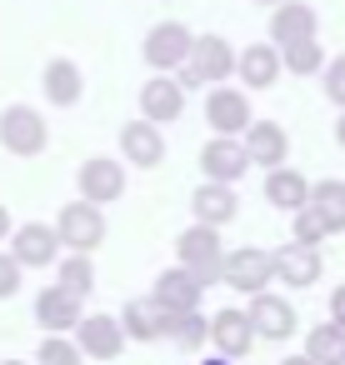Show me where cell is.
<instances>
[{"mask_svg":"<svg viewBox=\"0 0 345 365\" xmlns=\"http://www.w3.org/2000/svg\"><path fill=\"white\" fill-rule=\"evenodd\" d=\"M120 155H125L135 170H155V165L165 160V135L155 130L150 115H140V120H130V125L120 130Z\"/></svg>","mask_w":345,"mask_h":365,"instance_id":"11","label":"cell"},{"mask_svg":"<svg viewBox=\"0 0 345 365\" xmlns=\"http://www.w3.org/2000/svg\"><path fill=\"white\" fill-rule=\"evenodd\" d=\"M335 140H340V150H345V110H340V120H335Z\"/></svg>","mask_w":345,"mask_h":365,"instance_id":"37","label":"cell"},{"mask_svg":"<svg viewBox=\"0 0 345 365\" xmlns=\"http://www.w3.org/2000/svg\"><path fill=\"white\" fill-rule=\"evenodd\" d=\"M205 125L220 130V135H240V130L250 125V101H245V91H225V81L210 86V91H205Z\"/></svg>","mask_w":345,"mask_h":365,"instance_id":"9","label":"cell"},{"mask_svg":"<svg viewBox=\"0 0 345 365\" xmlns=\"http://www.w3.org/2000/svg\"><path fill=\"white\" fill-rule=\"evenodd\" d=\"M250 325H255L260 340H285L300 320H295V305H290V300H280V295H270V290H255V295H250Z\"/></svg>","mask_w":345,"mask_h":365,"instance_id":"16","label":"cell"},{"mask_svg":"<svg viewBox=\"0 0 345 365\" xmlns=\"http://www.w3.org/2000/svg\"><path fill=\"white\" fill-rule=\"evenodd\" d=\"M280 365H320V360H310V355H290V360H280Z\"/></svg>","mask_w":345,"mask_h":365,"instance_id":"38","label":"cell"},{"mask_svg":"<svg viewBox=\"0 0 345 365\" xmlns=\"http://www.w3.org/2000/svg\"><path fill=\"white\" fill-rule=\"evenodd\" d=\"M76 340H81V350H86L91 360H115L130 335H125V325H120L115 315H91V320L76 325Z\"/></svg>","mask_w":345,"mask_h":365,"instance_id":"18","label":"cell"},{"mask_svg":"<svg viewBox=\"0 0 345 365\" xmlns=\"http://www.w3.org/2000/svg\"><path fill=\"white\" fill-rule=\"evenodd\" d=\"M200 290H205V280L195 275V270H185V265H175V270H160L155 275V300L165 305V310H200Z\"/></svg>","mask_w":345,"mask_h":365,"instance_id":"19","label":"cell"},{"mask_svg":"<svg viewBox=\"0 0 345 365\" xmlns=\"http://www.w3.org/2000/svg\"><path fill=\"white\" fill-rule=\"evenodd\" d=\"M175 255H180V265H185V270H195L205 285H215V280L225 275V245H220V225L195 220L190 230H180V235H175Z\"/></svg>","mask_w":345,"mask_h":365,"instance_id":"1","label":"cell"},{"mask_svg":"<svg viewBox=\"0 0 345 365\" xmlns=\"http://www.w3.org/2000/svg\"><path fill=\"white\" fill-rule=\"evenodd\" d=\"M310 205H320V210L345 230V180H315V185H310Z\"/></svg>","mask_w":345,"mask_h":365,"instance_id":"32","label":"cell"},{"mask_svg":"<svg viewBox=\"0 0 345 365\" xmlns=\"http://www.w3.org/2000/svg\"><path fill=\"white\" fill-rule=\"evenodd\" d=\"M260 6H280V0H260Z\"/></svg>","mask_w":345,"mask_h":365,"instance_id":"41","label":"cell"},{"mask_svg":"<svg viewBox=\"0 0 345 365\" xmlns=\"http://www.w3.org/2000/svg\"><path fill=\"white\" fill-rule=\"evenodd\" d=\"M180 110H185V86L170 71H155L140 86V115H150L155 125H170V120H180Z\"/></svg>","mask_w":345,"mask_h":365,"instance_id":"7","label":"cell"},{"mask_svg":"<svg viewBox=\"0 0 345 365\" xmlns=\"http://www.w3.org/2000/svg\"><path fill=\"white\" fill-rule=\"evenodd\" d=\"M280 61H285L290 76H320L325 71V51H320L315 36L310 41H295V46H280Z\"/></svg>","mask_w":345,"mask_h":365,"instance_id":"28","label":"cell"},{"mask_svg":"<svg viewBox=\"0 0 345 365\" xmlns=\"http://www.w3.org/2000/svg\"><path fill=\"white\" fill-rule=\"evenodd\" d=\"M81 300H86V295H76V290H66V285L56 280L51 290L36 295V320H41L46 330L66 335V330H76V325L86 320V315H81Z\"/></svg>","mask_w":345,"mask_h":365,"instance_id":"15","label":"cell"},{"mask_svg":"<svg viewBox=\"0 0 345 365\" xmlns=\"http://www.w3.org/2000/svg\"><path fill=\"white\" fill-rule=\"evenodd\" d=\"M230 290H245V295H255V290H265L270 280H275V250H255V245H245V250H230L225 255V275H220Z\"/></svg>","mask_w":345,"mask_h":365,"instance_id":"6","label":"cell"},{"mask_svg":"<svg viewBox=\"0 0 345 365\" xmlns=\"http://www.w3.org/2000/svg\"><path fill=\"white\" fill-rule=\"evenodd\" d=\"M305 355L320 360V365H345V325L325 320V325L305 330Z\"/></svg>","mask_w":345,"mask_h":365,"instance_id":"26","label":"cell"},{"mask_svg":"<svg viewBox=\"0 0 345 365\" xmlns=\"http://www.w3.org/2000/svg\"><path fill=\"white\" fill-rule=\"evenodd\" d=\"M325 96L345 110V56H335V61L325 66Z\"/></svg>","mask_w":345,"mask_h":365,"instance_id":"34","label":"cell"},{"mask_svg":"<svg viewBox=\"0 0 345 365\" xmlns=\"http://www.w3.org/2000/svg\"><path fill=\"white\" fill-rule=\"evenodd\" d=\"M190 46H195V36L180 26V21H160L150 36H145V66L150 71H180L185 61H190Z\"/></svg>","mask_w":345,"mask_h":365,"instance_id":"5","label":"cell"},{"mask_svg":"<svg viewBox=\"0 0 345 365\" xmlns=\"http://www.w3.org/2000/svg\"><path fill=\"white\" fill-rule=\"evenodd\" d=\"M21 270H26V265H21L16 255L0 250V300H11V295L21 290Z\"/></svg>","mask_w":345,"mask_h":365,"instance_id":"33","label":"cell"},{"mask_svg":"<svg viewBox=\"0 0 345 365\" xmlns=\"http://www.w3.org/2000/svg\"><path fill=\"white\" fill-rule=\"evenodd\" d=\"M315 31H320V16H315V6H300V0H280V11L270 16V41L275 46L310 41Z\"/></svg>","mask_w":345,"mask_h":365,"instance_id":"21","label":"cell"},{"mask_svg":"<svg viewBox=\"0 0 345 365\" xmlns=\"http://www.w3.org/2000/svg\"><path fill=\"white\" fill-rule=\"evenodd\" d=\"M280 71H285V61H280V46H275V41H255V46H245L240 61H235V76H240L245 91H270V86L280 81Z\"/></svg>","mask_w":345,"mask_h":365,"instance_id":"8","label":"cell"},{"mask_svg":"<svg viewBox=\"0 0 345 365\" xmlns=\"http://www.w3.org/2000/svg\"><path fill=\"white\" fill-rule=\"evenodd\" d=\"M81 91H86V76H81L76 61H51L46 66V96H51V106H76Z\"/></svg>","mask_w":345,"mask_h":365,"instance_id":"25","label":"cell"},{"mask_svg":"<svg viewBox=\"0 0 345 365\" xmlns=\"http://www.w3.org/2000/svg\"><path fill=\"white\" fill-rule=\"evenodd\" d=\"M56 280H61L66 290H76V295H91V290H96V265H91V255H86V250L66 255L61 270H56Z\"/></svg>","mask_w":345,"mask_h":365,"instance_id":"30","label":"cell"},{"mask_svg":"<svg viewBox=\"0 0 345 365\" xmlns=\"http://www.w3.org/2000/svg\"><path fill=\"white\" fill-rule=\"evenodd\" d=\"M120 325H125V335H130V340L150 345V340H160V335H165V325H170V310H165L155 295H145V300H130V305L120 310Z\"/></svg>","mask_w":345,"mask_h":365,"instance_id":"22","label":"cell"},{"mask_svg":"<svg viewBox=\"0 0 345 365\" xmlns=\"http://www.w3.org/2000/svg\"><path fill=\"white\" fill-rule=\"evenodd\" d=\"M235 61H240V51L225 36H195L190 61L180 71H185V86H220V81L235 76Z\"/></svg>","mask_w":345,"mask_h":365,"instance_id":"2","label":"cell"},{"mask_svg":"<svg viewBox=\"0 0 345 365\" xmlns=\"http://www.w3.org/2000/svg\"><path fill=\"white\" fill-rule=\"evenodd\" d=\"M76 180H81V195H86V200H96V205H110V200H120V195H125V165H120V160H110V155L86 160Z\"/></svg>","mask_w":345,"mask_h":365,"instance_id":"13","label":"cell"},{"mask_svg":"<svg viewBox=\"0 0 345 365\" xmlns=\"http://www.w3.org/2000/svg\"><path fill=\"white\" fill-rule=\"evenodd\" d=\"M330 235H340V225H335L320 205H300V210H295V240L320 245V240H330Z\"/></svg>","mask_w":345,"mask_h":365,"instance_id":"29","label":"cell"},{"mask_svg":"<svg viewBox=\"0 0 345 365\" xmlns=\"http://www.w3.org/2000/svg\"><path fill=\"white\" fill-rule=\"evenodd\" d=\"M275 280H280V285H290V290L315 285V280H320V250H315V245H305V240L280 245V250H275Z\"/></svg>","mask_w":345,"mask_h":365,"instance_id":"14","label":"cell"},{"mask_svg":"<svg viewBox=\"0 0 345 365\" xmlns=\"http://www.w3.org/2000/svg\"><path fill=\"white\" fill-rule=\"evenodd\" d=\"M6 235H11V210L0 205V240H6Z\"/></svg>","mask_w":345,"mask_h":365,"instance_id":"36","label":"cell"},{"mask_svg":"<svg viewBox=\"0 0 345 365\" xmlns=\"http://www.w3.org/2000/svg\"><path fill=\"white\" fill-rule=\"evenodd\" d=\"M200 365H230V355H215V360H200Z\"/></svg>","mask_w":345,"mask_h":365,"instance_id":"39","label":"cell"},{"mask_svg":"<svg viewBox=\"0 0 345 365\" xmlns=\"http://www.w3.org/2000/svg\"><path fill=\"white\" fill-rule=\"evenodd\" d=\"M240 140H245L250 165H260V170H275V165H285V155H290V135H285L275 120H250V125L240 130Z\"/></svg>","mask_w":345,"mask_h":365,"instance_id":"12","label":"cell"},{"mask_svg":"<svg viewBox=\"0 0 345 365\" xmlns=\"http://www.w3.org/2000/svg\"><path fill=\"white\" fill-rule=\"evenodd\" d=\"M61 245H66V240H61V230H51V225H21V230L11 235V255H16L26 270L51 265Z\"/></svg>","mask_w":345,"mask_h":365,"instance_id":"20","label":"cell"},{"mask_svg":"<svg viewBox=\"0 0 345 365\" xmlns=\"http://www.w3.org/2000/svg\"><path fill=\"white\" fill-rule=\"evenodd\" d=\"M265 200L275 205V210H300V205H310V180L300 175V170H285V165H275L270 175H265Z\"/></svg>","mask_w":345,"mask_h":365,"instance_id":"24","label":"cell"},{"mask_svg":"<svg viewBox=\"0 0 345 365\" xmlns=\"http://www.w3.org/2000/svg\"><path fill=\"white\" fill-rule=\"evenodd\" d=\"M330 320H340V325H345V285H340V290H330Z\"/></svg>","mask_w":345,"mask_h":365,"instance_id":"35","label":"cell"},{"mask_svg":"<svg viewBox=\"0 0 345 365\" xmlns=\"http://www.w3.org/2000/svg\"><path fill=\"white\" fill-rule=\"evenodd\" d=\"M0 365H26V360H0Z\"/></svg>","mask_w":345,"mask_h":365,"instance_id":"40","label":"cell"},{"mask_svg":"<svg viewBox=\"0 0 345 365\" xmlns=\"http://www.w3.org/2000/svg\"><path fill=\"white\" fill-rule=\"evenodd\" d=\"M0 145H6L11 155H41L51 145V125L36 106H11L6 115H0Z\"/></svg>","mask_w":345,"mask_h":365,"instance_id":"3","label":"cell"},{"mask_svg":"<svg viewBox=\"0 0 345 365\" xmlns=\"http://www.w3.org/2000/svg\"><path fill=\"white\" fill-rule=\"evenodd\" d=\"M86 360V350H81V340H66V335H46L41 340V350H36V365H81Z\"/></svg>","mask_w":345,"mask_h":365,"instance_id":"31","label":"cell"},{"mask_svg":"<svg viewBox=\"0 0 345 365\" xmlns=\"http://www.w3.org/2000/svg\"><path fill=\"white\" fill-rule=\"evenodd\" d=\"M200 170H205V180H225V185H235V180L250 170L245 140H240V135H215V140L200 150Z\"/></svg>","mask_w":345,"mask_h":365,"instance_id":"10","label":"cell"},{"mask_svg":"<svg viewBox=\"0 0 345 365\" xmlns=\"http://www.w3.org/2000/svg\"><path fill=\"white\" fill-rule=\"evenodd\" d=\"M235 210H240V200H235V185H225V180H205L190 195V215L205 225H225V220H235Z\"/></svg>","mask_w":345,"mask_h":365,"instance_id":"23","label":"cell"},{"mask_svg":"<svg viewBox=\"0 0 345 365\" xmlns=\"http://www.w3.org/2000/svg\"><path fill=\"white\" fill-rule=\"evenodd\" d=\"M210 345H215L220 355H230V360L250 355V345H255L250 310H215V315H210Z\"/></svg>","mask_w":345,"mask_h":365,"instance_id":"17","label":"cell"},{"mask_svg":"<svg viewBox=\"0 0 345 365\" xmlns=\"http://www.w3.org/2000/svg\"><path fill=\"white\" fill-rule=\"evenodd\" d=\"M56 230H61V240L71 245V250H96L101 240H105V210L96 205V200H71V205H61V220H56Z\"/></svg>","mask_w":345,"mask_h":365,"instance_id":"4","label":"cell"},{"mask_svg":"<svg viewBox=\"0 0 345 365\" xmlns=\"http://www.w3.org/2000/svg\"><path fill=\"white\" fill-rule=\"evenodd\" d=\"M165 335H170L180 350H200V345L210 340V320H205L200 310H170V325H165Z\"/></svg>","mask_w":345,"mask_h":365,"instance_id":"27","label":"cell"}]
</instances>
